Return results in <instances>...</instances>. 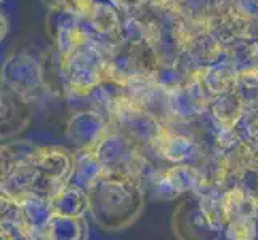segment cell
I'll return each instance as SVG.
<instances>
[{
    "label": "cell",
    "instance_id": "cell-8",
    "mask_svg": "<svg viewBox=\"0 0 258 240\" xmlns=\"http://www.w3.org/2000/svg\"><path fill=\"white\" fill-rule=\"evenodd\" d=\"M153 146L159 155L175 164H180L191 158L196 154V149H198V146L191 139L181 135H173V133L164 128L159 133V136L154 139Z\"/></svg>",
    "mask_w": 258,
    "mask_h": 240
},
{
    "label": "cell",
    "instance_id": "cell-5",
    "mask_svg": "<svg viewBox=\"0 0 258 240\" xmlns=\"http://www.w3.org/2000/svg\"><path fill=\"white\" fill-rule=\"evenodd\" d=\"M5 82L12 88V92L26 98L32 93L39 92L40 85L43 84L42 66H39L31 56L18 55L7 61L4 69Z\"/></svg>",
    "mask_w": 258,
    "mask_h": 240
},
{
    "label": "cell",
    "instance_id": "cell-7",
    "mask_svg": "<svg viewBox=\"0 0 258 240\" xmlns=\"http://www.w3.org/2000/svg\"><path fill=\"white\" fill-rule=\"evenodd\" d=\"M34 234L37 240H87L88 224L84 216L51 215Z\"/></svg>",
    "mask_w": 258,
    "mask_h": 240
},
{
    "label": "cell",
    "instance_id": "cell-11",
    "mask_svg": "<svg viewBox=\"0 0 258 240\" xmlns=\"http://www.w3.org/2000/svg\"><path fill=\"white\" fill-rule=\"evenodd\" d=\"M202 82L206 85L207 92L220 96L233 92V88H236L237 72L229 66H213L207 69Z\"/></svg>",
    "mask_w": 258,
    "mask_h": 240
},
{
    "label": "cell",
    "instance_id": "cell-10",
    "mask_svg": "<svg viewBox=\"0 0 258 240\" xmlns=\"http://www.w3.org/2000/svg\"><path fill=\"white\" fill-rule=\"evenodd\" d=\"M245 104L236 92L217 96L212 104V114L225 130H233L242 119Z\"/></svg>",
    "mask_w": 258,
    "mask_h": 240
},
{
    "label": "cell",
    "instance_id": "cell-1",
    "mask_svg": "<svg viewBox=\"0 0 258 240\" xmlns=\"http://www.w3.org/2000/svg\"><path fill=\"white\" fill-rule=\"evenodd\" d=\"M93 223L106 232H122L145 211V191L135 178L104 173L87 189Z\"/></svg>",
    "mask_w": 258,
    "mask_h": 240
},
{
    "label": "cell",
    "instance_id": "cell-4",
    "mask_svg": "<svg viewBox=\"0 0 258 240\" xmlns=\"http://www.w3.org/2000/svg\"><path fill=\"white\" fill-rule=\"evenodd\" d=\"M202 186V176L189 165H176L161 172L153 180L154 200H173L189 192H198Z\"/></svg>",
    "mask_w": 258,
    "mask_h": 240
},
{
    "label": "cell",
    "instance_id": "cell-3",
    "mask_svg": "<svg viewBox=\"0 0 258 240\" xmlns=\"http://www.w3.org/2000/svg\"><path fill=\"white\" fill-rule=\"evenodd\" d=\"M138 143L122 133L106 135L93 152L100 158L106 173L135 178L143 172L145 158L138 152Z\"/></svg>",
    "mask_w": 258,
    "mask_h": 240
},
{
    "label": "cell",
    "instance_id": "cell-12",
    "mask_svg": "<svg viewBox=\"0 0 258 240\" xmlns=\"http://www.w3.org/2000/svg\"><path fill=\"white\" fill-rule=\"evenodd\" d=\"M226 240H255V216H241L231 219L225 227Z\"/></svg>",
    "mask_w": 258,
    "mask_h": 240
},
{
    "label": "cell",
    "instance_id": "cell-2",
    "mask_svg": "<svg viewBox=\"0 0 258 240\" xmlns=\"http://www.w3.org/2000/svg\"><path fill=\"white\" fill-rule=\"evenodd\" d=\"M172 232L176 240H220L223 230L209 219L198 191L183 195L178 202L172 213Z\"/></svg>",
    "mask_w": 258,
    "mask_h": 240
},
{
    "label": "cell",
    "instance_id": "cell-6",
    "mask_svg": "<svg viewBox=\"0 0 258 240\" xmlns=\"http://www.w3.org/2000/svg\"><path fill=\"white\" fill-rule=\"evenodd\" d=\"M108 122L98 112H82L74 115L69 120L66 128V136L73 141L76 146L84 150H93L101 139L108 135L106 133Z\"/></svg>",
    "mask_w": 258,
    "mask_h": 240
},
{
    "label": "cell",
    "instance_id": "cell-9",
    "mask_svg": "<svg viewBox=\"0 0 258 240\" xmlns=\"http://www.w3.org/2000/svg\"><path fill=\"white\" fill-rule=\"evenodd\" d=\"M50 208L53 215L84 216V213L88 210L87 191L79 188L77 184H68L50 200Z\"/></svg>",
    "mask_w": 258,
    "mask_h": 240
},
{
    "label": "cell",
    "instance_id": "cell-13",
    "mask_svg": "<svg viewBox=\"0 0 258 240\" xmlns=\"http://www.w3.org/2000/svg\"><path fill=\"white\" fill-rule=\"evenodd\" d=\"M2 240H37L32 229L20 221L2 219Z\"/></svg>",
    "mask_w": 258,
    "mask_h": 240
}]
</instances>
